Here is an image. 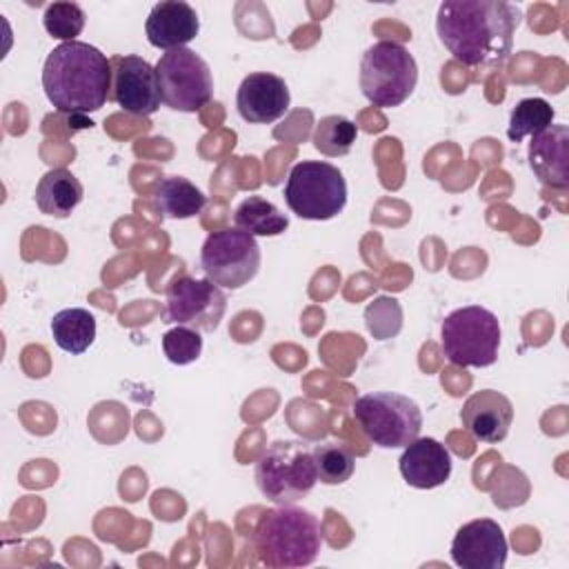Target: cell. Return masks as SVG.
Instances as JSON below:
<instances>
[{
	"label": "cell",
	"instance_id": "obj_1",
	"mask_svg": "<svg viewBox=\"0 0 569 569\" xmlns=\"http://www.w3.org/2000/svg\"><path fill=\"white\" fill-rule=\"evenodd\" d=\"M520 18V9L502 0H445L436 31L458 62L491 69L511 53Z\"/></svg>",
	"mask_w": 569,
	"mask_h": 569
},
{
	"label": "cell",
	"instance_id": "obj_2",
	"mask_svg": "<svg viewBox=\"0 0 569 569\" xmlns=\"http://www.w3.org/2000/svg\"><path fill=\"white\" fill-rule=\"evenodd\" d=\"M42 87L62 113L98 111L111 93V62L93 44L62 42L44 60Z\"/></svg>",
	"mask_w": 569,
	"mask_h": 569
},
{
	"label": "cell",
	"instance_id": "obj_3",
	"mask_svg": "<svg viewBox=\"0 0 569 569\" xmlns=\"http://www.w3.org/2000/svg\"><path fill=\"white\" fill-rule=\"evenodd\" d=\"M253 547L260 562L271 569L307 567L322 547L320 522L307 509L278 505L260 516L253 529Z\"/></svg>",
	"mask_w": 569,
	"mask_h": 569
},
{
	"label": "cell",
	"instance_id": "obj_4",
	"mask_svg": "<svg viewBox=\"0 0 569 569\" xmlns=\"http://www.w3.org/2000/svg\"><path fill=\"white\" fill-rule=\"evenodd\" d=\"M318 482L313 449L305 440H276L256 462V485L276 505H293Z\"/></svg>",
	"mask_w": 569,
	"mask_h": 569
},
{
	"label": "cell",
	"instance_id": "obj_5",
	"mask_svg": "<svg viewBox=\"0 0 569 569\" xmlns=\"http://www.w3.org/2000/svg\"><path fill=\"white\" fill-rule=\"evenodd\" d=\"M440 347L458 367H491L500 349V322L480 305L451 311L440 325Z\"/></svg>",
	"mask_w": 569,
	"mask_h": 569
},
{
	"label": "cell",
	"instance_id": "obj_6",
	"mask_svg": "<svg viewBox=\"0 0 569 569\" xmlns=\"http://www.w3.org/2000/svg\"><path fill=\"white\" fill-rule=\"evenodd\" d=\"M353 418L369 442L382 449L407 447L420 436L422 411L402 393L373 391L353 402Z\"/></svg>",
	"mask_w": 569,
	"mask_h": 569
},
{
	"label": "cell",
	"instance_id": "obj_7",
	"mask_svg": "<svg viewBox=\"0 0 569 569\" xmlns=\"http://www.w3.org/2000/svg\"><path fill=\"white\" fill-rule=\"evenodd\" d=\"M418 64L413 56L393 40L371 44L360 60V89L376 107H398L416 89Z\"/></svg>",
	"mask_w": 569,
	"mask_h": 569
},
{
	"label": "cell",
	"instance_id": "obj_8",
	"mask_svg": "<svg viewBox=\"0 0 569 569\" xmlns=\"http://www.w3.org/2000/svg\"><path fill=\"white\" fill-rule=\"evenodd\" d=\"M284 202L298 218L329 220L347 204L345 176L329 162L302 160L289 171Z\"/></svg>",
	"mask_w": 569,
	"mask_h": 569
},
{
	"label": "cell",
	"instance_id": "obj_9",
	"mask_svg": "<svg viewBox=\"0 0 569 569\" xmlns=\"http://www.w3.org/2000/svg\"><path fill=\"white\" fill-rule=\"evenodd\" d=\"M156 76L160 98L173 111L193 113L213 96L209 64L187 47L162 53L156 64Z\"/></svg>",
	"mask_w": 569,
	"mask_h": 569
},
{
	"label": "cell",
	"instance_id": "obj_10",
	"mask_svg": "<svg viewBox=\"0 0 569 569\" xmlns=\"http://www.w3.org/2000/svg\"><path fill=\"white\" fill-rule=\"evenodd\" d=\"M204 276L224 289H240L260 269V247L242 229H220L207 236L200 249Z\"/></svg>",
	"mask_w": 569,
	"mask_h": 569
},
{
	"label": "cell",
	"instance_id": "obj_11",
	"mask_svg": "<svg viewBox=\"0 0 569 569\" xmlns=\"http://www.w3.org/2000/svg\"><path fill=\"white\" fill-rule=\"evenodd\" d=\"M227 309V298L209 278L180 276L167 287L164 322L198 331H216Z\"/></svg>",
	"mask_w": 569,
	"mask_h": 569
},
{
	"label": "cell",
	"instance_id": "obj_12",
	"mask_svg": "<svg viewBox=\"0 0 569 569\" xmlns=\"http://www.w3.org/2000/svg\"><path fill=\"white\" fill-rule=\"evenodd\" d=\"M111 62V93L127 113L151 116L160 109V87L156 67L140 56H113Z\"/></svg>",
	"mask_w": 569,
	"mask_h": 569
},
{
	"label": "cell",
	"instance_id": "obj_13",
	"mask_svg": "<svg viewBox=\"0 0 569 569\" xmlns=\"http://www.w3.org/2000/svg\"><path fill=\"white\" fill-rule=\"evenodd\" d=\"M507 551V538L491 518L462 525L451 540V560L462 569H502Z\"/></svg>",
	"mask_w": 569,
	"mask_h": 569
},
{
	"label": "cell",
	"instance_id": "obj_14",
	"mask_svg": "<svg viewBox=\"0 0 569 569\" xmlns=\"http://www.w3.org/2000/svg\"><path fill=\"white\" fill-rule=\"evenodd\" d=\"M289 87L280 76L256 71L242 78L236 96V107L242 120L269 124L289 111Z\"/></svg>",
	"mask_w": 569,
	"mask_h": 569
},
{
	"label": "cell",
	"instance_id": "obj_15",
	"mask_svg": "<svg viewBox=\"0 0 569 569\" xmlns=\"http://www.w3.org/2000/svg\"><path fill=\"white\" fill-rule=\"evenodd\" d=\"M462 427L480 442H500L507 438L513 422L511 400L496 389L471 393L460 409Z\"/></svg>",
	"mask_w": 569,
	"mask_h": 569
},
{
	"label": "cell",
	"instance_id": "obj_16",
	"mask_svg": "<svg viewBox=\"0 0 569 569\" xmlns=\"http://www.w3.org/2000/svg\"><path fill=\"white\" fill-rule=\"evenodd\" d=\"M198 31H200L198 13L191 4L182 0H164L153 4L144 22V33L149 44L164 51L184 47L198 36Z\"/></svg>",
	"mask_w": 569,
	"mask_h": 569
},
{
	"label": "cell",
	"instance_id": "obj_17",
	"mask_svg": "<svg viewBox=\"0 0 569 569\" xmlns=\"http://www.w3.org/2000/svg\"><path fill=\"white\" fill-rule=\"evenodd\" d=\"M398 465L405 482L416 489L440 487L451 476V456L436 438L411 440L405 447Z\"/></svg>",
	"mask_w": 569,
	"mask_h": 569
},
{
	"label": "cell",
	"instance_id": "obj_18",
	"mask_svg": "<svg viewBox=\"0 0 569 569\" xmlns=\"http://www.w3.org/2000/svg\"><path fill=\"white\" fill-rule=\"evenodd\" d=\"M529 167L542 184L556 189L569 187V129L565 124H551L531 136Z\"/></svg>",
	"mask_w": 569,
	"mask_h": 569
},
{
	"label": "cell",
	"instance_id": "obj_19",
	"mask_svg": "<svg viewBox=\"0 0 569 569\" xmlns=\"http://www.w3.org/2000/svg\"><path fill=\"white\" fill-rule=\"evenodd\" d=\"M84 189L67 169L47 171L36 184V204L44 216L67 218L82 202Z\"/></svg>",
	"mask_w": 569,
	"mask_h": 569
},
{
	"label": "cell",
	"instance_id": "obj_20",
	"mask_svg": "<svg viewBox=\"0 0 569 569\" xmlns=\"http://www.w3.org/2000/svg\"><path fill=\"white\" fill-rule=\"evenodd\" d=\"M153 200H156V207L162 216L178 218V220L198 216L207 204V196L193 182H189L182 176L162 178L156 184Z\"/></svg>",
	"mask_w": 569,
	"mask_h": 569
},
{
	"label": "cell",
	"instance_id": "obj_21",
	"mask_svg": "<svg viewBox=\"0 0 569 569\" xmlns=\"http://www.w3.org/2000/svg\"><path fill=\"white\" fill-rule=\"evenodd\" d=\"M51 336L62 351L80 356L96 340V318L82 307L62 309L51 320Z\"/></svg>",
	"mask_w": 569,
	"mask_h": 569
},
{
	"label": "cell",
	"instance_id": "obj_22",
	"mask_svg": "<svg viewBox=\"0 0 569 569\" xmlns=\"http://www.w3.org/2000/svg\"><path fill=\"white\" fill-rule=\"evenodd\" d=\"M233 222L238 229L247 231L249 236H280L289 227V218L267 198L249 196L244 198L236 211Z\"/></svg>",
	"mask_w": 569,
	"mask_h": 569
},
{
	"label": "cell",
	"instance_id": "obj_23",
	"mask_svg": "<svg viewBox=\"0 0 569 569\" xmlns=\"http://www.w3.org/2000/svg\"><path fill=\"white\" fill-rule=\"evenodd\" d=\"M358 138V127L345 116H325L313 129V147L327 158L347 156Z\"/></svg>",
	"mask_w": 569,
	"mask_h": 569
},
{
	"label": "cell",
	"instance_id": "obj_24",
	"mask_svg": "<svg viewBox=\"0 0 569 569\" xmlns=\"http://www.w3.org/2000/svg\"><path fill=\"white\" fill-rule=\"evenodd\" d=\"M553 109L542 98H522L509 116L507 136L511 142H520L525 136H536L551 127Z\"/></svg>",
	"mask_w": 569,
	"mask_h": 569
},
{
	"label": "cell",
	"instance_id": "obj_25",
	"mask_svg": "<svg viewBox=\"0 0 569 569\" xmlns=\"http://www.w3.org/2000/svg\"><path fill=\"white\" fill-rule=\"evenodd\" d=\"M313 465L318 480L325 485H342L353 476V451L342 442H322L313 447Z\"/></svg>",
	"mask_w": 569,
	"mask_h": 569
},
{
	"label": "cell",
	"instance_id": "obj_26",
	"mask_svg": "<svg viewBox=\"0 0 569 569\" xmlns=\"http://www.w3.org/2000/svg\"><path fill=\"white\" fill-rule=\"evenodd\" d=\"M42 22L49 36L73 42L84 27V11L76 2H53L44 9Z\"/></svg>",
	"mask_w": 569,
	"mask_h": 569
},
{
	"label": "cell",
	"instance_id": "obj_27",
	"mask_svg": "<svg viewBox=\"0 0 569 569\" xmlns=\"http://www.w3.org/2000/svg\"><path fill=\"white\" fill-rule=\"evenodd\" d=\"M162 351L173 365H189L202 353V338L198 329L176 325L162 336Z\"/></svg>",
	"mask_w": 569,
	"mask_h": 569
},
{
	"label": "cell",
	"instance_id": "obj_28",
	"mask_svg": "<svg viewBox=\"0 0 569 569\" xmlns=\"http://www.w3.org/2000/svg\"><path fill=\"white\" fill-rule=\"evenodd\" d=\"M365 322H367V329L373 333V338L387 340L400 331L402 309L393 298H378L367 307Z\"/></svg>",
	"mask_w": 569,
	"mask_h": 569
}]
</instances>
